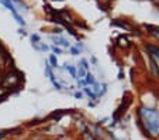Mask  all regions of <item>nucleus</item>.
Returning <instances> with one entry per match:
<instances>
[{"instance_id":"9b49d317","label":"nucleus","mask_w":159,"mask_h":140,"mask_svg":"<svg viewBox=\"0 0 159 140\" xmlns=\"http://www.w3.org/2000/svg\"><path fill=\"white\" fill-rule=\"evenodd\" d=\"M31 41L32 43H39V37L37 36V34H32L31 36Z\"/></svg>"},{"instance_id":"f03ea898","label":"nucleus","mask_w":159,"mask_h":140,"mask_svg":"<svg viewBox=\"0 0 159 140\" xmlns=\"http://www.w3.org/2000/svg\"><path fill=\"white\" fill-rule=\"evenodd\" d=\"M0 3H2V4H4V6H6V7H7L9 10L11 11V13H13V16H14V18L17 20V23H18V24H20V25H25V21L23 20L21 17H20V16H18V13L16 11L14 4L11 3V0H0Z\"/></svg>"},{"instance_id":"7ed1b4c3","label":"nucleus","mask_w":159,"mask_h":140,"mask_svg":"<svg viewBox=\"0 0 159 140\" xmlns=\"http://www.w3.org/2000/svg\"><path fill=\"white\" fill-rule=\"evenodd\" d=\"M54 41H55V44H58V45H64V47H69V43H68L65 38H61V37H54Z\"/></svg>"},{"instance_id":"f8f14e48","label":"nucleus","mask_w":159,"mask_h":140,"mask_svg":"<svg viewBox=\"0 0 159 140\" xmlns=\"http://www.w3.org/2000/svg\"><path fill=\"white\" fill-rule=\"evenodd\" d=\"M80 64L83 65V68H85V69H87V68H89V65H87V61H86V60H82V61H80Z\"/></svg>"},{"instance_id":"dca6fc26","label":"nucleus","mask_w":159,"mask_h":140,"mask_svg":"<svg viewBox=\"0 0 159 140\" xmlns=\"http://www.w3.org/2000/svg\"><path fill=\"white\" fill-rule=\"evenodd\" d=\"M75 96L78 98V99H80V98H82V93L80 92H76V93H75Z\"/></svg>"},{"instance_id":"6e6552de","label":"nucleus","mask_w":159,"mask_h":140,"mask_svg":"<svg viewBox=\"0 0 159 140\" xmlns=\"http://www.w3.org/2000/svg\"><path fill=\"white\" fill-rule=\"evenodd\" d=\"M65 68H66L68 71L71 72V75L73 76V78H78V76H76V71H75V68H73V67H71V65H68V64H66V67H65Z\"/></svg>"},{"instance_id":"0eeeda50","label":"nucleus","mask_w":159,"mask_h":140,"mask_svg":"<svg viewBox=\"0 0 159 140\" xmlns=\"http://www.w3.org/2000/svg\"><path fill=\"white\" fill-rule=\"evenodd\" d=\"M86 83H92V85L96 83V81H94V78H93L92 74H87V75H86Z\"/></svg>"},{"instance_id":"9d476101","label":"nucleus","mask_w":159,"mask_h":140,"mask_svg":"<svg viewBox=\"0 0 159 140\" xmlns=\"http://www.w3.org/2000/svg\"><path fill=\"white\" fill-rule=\"evenodd\" d=\"M85 92L87 93V95H89V96H90V98H93V99H96V95H94V93H93V92H92V91H90V89H89V88H85Z\"/></svg>"},{"instance_id":"f257e3e1","label":"nucleus","mask_w":159,"mask_h":140,"mask_svg":"<svg viewBox=\"0 0 159 140\" xmlns=\"http://www.w3.org/2000/svg\"><path fill=\"white\" fill-rule=\"evenodd\" d=\"M139 115L144 118V120L148 123H145V126L148 127V130L153 132L155 134H159V113L153 109H141Z\"/></svg>"},{"instance_id":"39448f33","label":"nucleus","mask_w":159,"mask_h":140,"mask_svg":"<svg viewBox=\"0 0 159 140\" xmlns=\"http://www.w3.org/2000/svg\"><path fill=\"white\" fill-rule=\"evenodd\" d=\"M151 67H152V71H153V74L158 76L159 75V69H158V67H156V62L153 61V58H152V57H151Z\"/></svg>"},{"instance_id":"4468645a","label":"nucleus","mask_w":159,"mask_h":140,"mask_svg":"<svg viewBox=\"0 0 159 140\" xmlns=\"http://www.w3.org/2000/svg\"><path fill=\"white\" fill-rule=\"evenodd\" d=\"M83 75H85V69L79 68V78H83Z\"/></svg>"},{"instance_id":"2eb2a0df","label":"nucleus","mask_w":159,"mask_h":140,"mask_svg":"<svg viewBox=\"0 0 159 140\" xmlns=\"http://www.w3.org/2000/svg\"><path fill=\"white\" fill-rule=\"evenodd\" d=\"M71 52H72V54H73V55H78V54H79L78 48H71Z\"/></svg>"},{"instance_id":"1a4fd4ad","label":"nucleus","mask_w":159,"mask_h":140,"mask_svg":"<svg viewBox=\"0 0 159 140\" xmlns=\"http://www.w3.org/2000/svg\"><path fill=\"white\" fill-rule=\"evenodd\" d=\"M148 50L151 51V52H152L153 55H156V57L159 58V48H156V47H151V45H149V47H148Z\"/></svg>"},{"instance_id":"ddd939ff","label":"nucleus","mask_w":159,"mask_h":140,"mask_svg":"<svg viewBox=\"0 0 159 140\" xmlns=\"http://www.w3.org/2000/svg\"><path fill=\"white\" fill-rule=\"evenodd\" d=\"M52 51L55 52V54H62V51H61L58 47H52Z\"/></svg>"},{"instance_id":"423d86ee","label":"nucleus","mask_w":159,"mask_h":140,"mask_svg":"<svg viewBox=\"0 0 159 140\" xmlns=\"http://www.w3.org/2000/svg\"><path fill=\"white\" fill-rule=\"evenodd\" d=\"M49 62H51V67H54V68L58 67V61H57V57H55V55H51L49 57Z\"/></svg>"},{"instance_id":"20e7f679","label":"nucleus","mask_w":159,"mask_h":140,"mask_svg":"<svg viewBox=\"0 0 159 140\" xmlns=\"http://www.w3.org/2000/svg\"><path fill=\"white\" fill-rule=\"evenodd\" d=\"M146 29L148 30H151V34L152 36H155V37H158L159 38V29H156V27H153V25H146Z\"/></svg>"}]
</instances>
